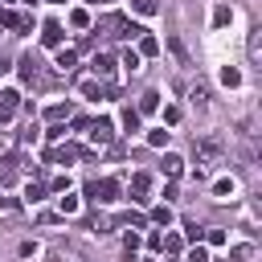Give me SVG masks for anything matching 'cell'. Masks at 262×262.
Instances as JSON below:
<instances>
[{
	"label": "cell",
	"instance_id": "6da1fadb",
	"mask_svg": "<svg viewBox=\"0 0 262 262\" xmlns=\"http://www.w3.org/2000/svg\"><path fill=\"white\" fill-rule=\"evenodd\" d=\"M119 188H123V184H119L115 176H106V180H94V184H90L86 192H90L94 201H102V205H111V201H119Z\"/></svg>",
	"mask_w": 262,
	"mask_h": 262
},
{
	"label": "cell",
	"instance_id": "7a4b0ae2",
	"mask_svg": "<svg viewBox=\"0 0 262 262\" xmlns=\"http://www.w3.org/2000/svg\"><path fill=\"white\" fill-rule=\"evenodd\" d=\"M90 139H94V143H111V139H115L111 119H94V123H90Z\"/></svg>",
	"mask_w": 262,
	"mask_h": 262
},
{
	"label": "cell",
	"instance_id": "3957f363",
	"mask_svg": "<svg viewBox=\"0 0 262 262\" xmlns=\"http://www.w3.org/2000/svg\"><path fill=\"white\" fill-rule=\"evenodd\" d=\"M147 188H151L147 172H135V176H131V201H139V205H143V201H147Z\"/></svg>",
	"mask_w": 262,
	"mask_h": 262
},
{
	"label": "cell",
	"instance_id": "277c9868",
	"mask_svg": "<svg viewBox=\"0 0 262 262\" xmlns=\"http://www.w3.org/2000/svg\"><path fill=\"white\" fill-rule=\"evenodd\" d=\"M20 106V94L16 90H0V123L4 119H12V111Z\"/></svg>",
	"mask_w": 262,
	"mask_h": 262
},
{
	"label": "cell",
	"instance_id": "5b68a950",
	"mask_svg": "<svg viewBox=\"0 0 262 262\" xmlns=\"http://www.w3.org/2000/svg\"><path fill=\"white\" fill-rule=\"evenodd\" d=\"M61 37H66V33H61V25H57V20H49V25L41 29V41H45L49 49H57V45H61Z\"/></svg>",
	"mask_w": 262,
	"mask_h": 262
},
{
	"label": "cell",
	"instance_id": "8992f818",
	"mask_svg": "<svg viewBox=\"0 0 262 262\" xmlns=\"http://www.w3.org/2000/svg\"><path fill=\"white\" fill-rule=\"evenodd\" d=\"M20 78H25V82H29V86H33V82H37V78H41V66H37V61H33V57H20Z\"/></svg>",
	"mask_w": 262,
	"mask_h": 262
},
{
	"label": "cell",
	"instance_id": "52a82bcc",
	"mask_svg": "<svg viewBox=\"0 0 262 262\" xmlns=\"http://www.w3.org/2000/svg\"><path fill=\"white\" fill-rule=\"evenodd\" d=\"M217 156H221V143H217V139H201V160H205V164H213Z\"/></svg>",
	"mask_w": 262,
	"mask_h": 262
},
{
	"label": "cell",
	"instance_id": "ba28073f",
	"mask_svg": "<svg viewBox=\"0 0 262 262\" xmlns=\"http://www.w3.org/2000/svg\"><path fill=\"white\" fill-rule=\"evenodd\" d=\"M8 29H12V33H29V29H33V16H29V12H12V25H8Z\"/></svg>",
	"mask_w": 262,
	"mask_h": 262
},
{
	"label": "cell",
	"instance_id": "9c48e42d",
	"mask_svg": "<svg viewBox=\"0 0 262 262\" xmlns=\"http://www.w3.org/2000/svg\"><path fill=\"white\" fill-rule=\"evenodd\" d=\"M156 106H160V94H156V90H147V94L139 98V106H135V111H139V115H151Z\"/></svg>",
	"mask_w": 262,
	"mask_h": 262
},
{
	"label": "cell",
	"instance_id": "30bf717a",
	"mask_svg": "<svg viewBox=\"0 0 262 262\" xmlns=\"http://www.w3.org/2000/svg\"><path fill=\"white\" fill-rule=\"evenodd\" d=\"M229 20H233V8H229V4H217V8H213V25L221 29V25H229Z\"/></svg>",
	"mask_w": 262,
	"mask_h": 262
},
{
	"label": "cell",
	"instance_id": "8fae6325",
	"mask_svg": "<svg viewBox=\"0 0 262 262\" xmlns=\"http://www.w3.org/2000/svg\"><path fill=\"white\" fill-rule=\"evenodd\" d=\"M111 70H115V61H111L106 53H98V57H94V74H102V78H111Z\"/></svg>",
	"mask_w": 262,
	"mask_h": 262
},
{
	"label": "cell",
	"instance_id": "7c38bea8",
	"mask_svg": "<svg viewBox=\"0 0 262 262\" xmlns=\"http://www.w3.org/2000/svg\"><path fill=\"white\" fill-rule=\"evenodd\" d=\"M131 8H135L139 16H156V0H131Z\"/></svg>",
	"mask_w": 262,
	"mask_h": 262
},
{
	"label": "cell",
	"instance_id": "4fadbf2b",
	"mask_svg": "<svg viewBox=\"0 0 262 262\" xmlns=\"http://www.w3.org/2000/svg\"><path fill=\"white\" fill-rule=\"evenodd\" d=\"M70 25H74V29H86V25H90V12H86V8H74V12H70Z\"/></svg>",
	"mask_w": 262,
	"mask_h": 262
},
{
	"label": "cell",
	"instance_id": "5bb4252c",
	"mask_svg": "<svg viewBox=\"0 0 262 262\" xmlns=\"http://www.w3.org/2000/svg\"><path fill=\"white\" fill-rule=\"evenodd\" d=\"M156 49H160V41L151 33H139V53H156Z\"/></svg>",
	"mask_w": 262,
	"mask_h": 262
},
{
	"label": "cell",
	"instance_id": "9a60e30c",
	"mask_svg": "<svg viewBox=\"0 0 262 262\" xmlns=\"http://www.w3.org/2000/svg\"><path fill=\"white\" fill-rule=\"evenodd\" d=\"M180 168H184L180 156H164V172H168V176H180Z\"/></svg>",
	"mask_w": 262,
	"mask_h": 262
},
{
	"label": "cell",
	"instance_id": "2e32d148",
	"mask_svg": "<svg viewBox=\"0 0 262 262\" xmlns=\"http://www.w3.org/2000/svg\"><path fill=\"white\" fill-rule=\"evenodd\" d=\"M123 127H127V131H139V111L127 106V111H123Z\"/></svg>",
	"mask_w": 262,
	"mask_h": 262
},
{
	"label": "cell",
	"instance_id": "e0dca14e",
	"mask_svg": "<svg viewBox=\"0 0 262 262\" xmlns=\"http://www.w3.org/2000/svg\"><path fill=\"white\" fill-rule=\"evenodd\" d=\"M221 82H225V86H237V82H242V74H237L233 66H225V70H221Z\"/></svg>",
	"mask_w": 262,
	"mask_h": 262
},
{
	"label": "cell",
	"instance_id": "ac0fdd59",
	"mask_svg": "<svg viewBox=\"0 0 262 262\" xmlns=\"http://www.w3.org/2000/svg\"><path fill=\"white\" fill-rule=\"evenodd\" d=\"M102 90H106V86H98V82H82V94H86V98H102Z\"/></svg>",
	"mask_w": 262,
	"mask_h": 262
},
{
	"label": "cell",
	"instance_id": "d6986e66",
	"mask_svg": "<svg viewBox=\"0 0 262 262\" xmlns=\"http://www.w3.org/2000/svg\"><path fill=\"white\" fill-rule=\"evenodd\" d=\"M82 156V147H74V143H66V147H57V160H78Z\"/></svg>",
	"mask_w": 262,
	"mask_h": 262
},
{
	"label": "cell",
	"instance_id": "ffe728a7",
	"mask_svg": "<svg viewBox=\"0 0 262 262\" xmlns=\"http://www.w3.org/2000/svg\"><path fill=\"white\" fill-rule=\"evenodd\" d=\"M213 192H217V196H233V176H229V180H217Z\"/></svg>",
	"mask_w": 262,
	"mask_h": 262
},
{
	"label": "cell",
	"instance_id": "44dd1931",
	"mask_svg": "<svg viewBox=\"0 0 262 262\" xmlns=\"http://www.w3.org/2000/svg\"><path fill=\"white\" fill-rule=\"evenodd\" d=\"M160 250H168V254H180V237H176V233H168V237L160 242Z\"/></svg>",
	"mask_w": 262,
	"mask_h": 262
},
{
	"label": "cell",
	"instance_id": "7402d4cb",
	"mask_svg": "<svg viewBox=\"0 0 262 262\" xmlns=\"http://www.w3.org/2000/svg\"><path fill=\"white\" fill-rule=\"evenodd\" d=\"M57 70H74V53H70V49L57 53Z\"/></svg>",
	"mask_w": 262,
	"mask_h": 262
},
{
	"label": "cell",
	"instance_id": "603a6c76",
	"mask_svg": "<svg viewBox=\"0 0 262 262\" xmlns=\"http://www.w3.org/2000/svg\"><path fill=\"white\" fill-rule=\"evenodd\" d=\"M147 143H151V147H164V143H168V131H147Z\"/></svg>",
	"mask_w": 262,
	"mask_h": 262
},
{
	"label": "cell",
	"instance_id": "cb8c5ba5",
	"mask_svg": "<svg viewBox=\"0 0 262 262\" xmlns=\"http://www.w3.org/2000/svg\"><path fill=\"white\" fill-rule=\"evenodd\" d=\"M151 221H160V225H168V221H172V213H168V205H160V209H151Z\"/></svg>",
	"mask_w": 262,
	"mask_h": 262
},
{
	"label": "cell",
	"instance_id": "d4e9b609",
	"mask_svg": "<svg viewBox=\"0 0 262 262\" xmlns=\"http://www.w3.org/2000/svg\"><path fill=\"white\" fill-rule=\"evenodd\" d=\"M123 66L135 74V70H139V53H131V49H127V53H123Z\"/></svg>",
	"mask_w": 262,
	"mask_h": 262
},
{
	"label": "cell",
	"instance_id": "484cf974",
	"mask_svg": "<svg viewBox=\"0 0 262 262\" xmlns=\"http://www.w3.org/2000/svg\"><path fill=\"white\" fill-rule=\"evenodd\" d=\"M61 213H78V196H61Z\"/></svg>",
	"mask_w": 262,
	"mask_h": 262
},
{
	"label": "cell",
	"instance_id": "4316f807",
	"mask_svg": "<svg viewBox=\"0 0 262 262\" xmlns=\"http://www.w3.org/2000/svg\"><path fill=\"white\" fill-rule=\"evenodd\" d=\"M184 229H188V237H192V242H201V237H205V229H201V225H196V221H188V225H184Z\"/></svg>",
	"mask_w": 262,
	"mask_h": 262
},
{
	"label": "cell",
	"instance_id": "83f0119b",
	"mask_svg": "<svg viewBox=\"0 0 262 262\" xmlns=\"http://www.w3.org/2000/svg\"><path fill=\"white\" fill-rule=\"evenodd\" d=\"M188 262H209V254H205L201 246H192V250H188Z\"/></svg>",
	"mask_w": 262,
	"mask_h": 262
},
{
	"label": "cell",
	"instance_id": "f1b7e54d",
	"mask_svg": "<svg viewBox=\"0 0 262 262\" xmlns=\"http://www.w3.org/2000/svg\"><path fill=\"white\" fill-rule=\"evenodd\" d=\"M61 115H70V106H61V102H57V106H49V119H53V123H57Z\"/></svg>",
	"mask_w": 262,
	"mask_h": 262
},
{
	"label": "cell",
	"instance_id": "f546056e",
	"mask_svg": "<svg viewBox=\"0 0 262 262\" xmlns=\"http://www.w3.org/2000/svg\"><path fill=\"white\" fill-rule=\"evenodd\" d=\"M25 196H29V201H41V196H45V188H41V184H29V192H25Z\"/></svg>",
	"mask_w": 262,
	"mask_h": 262
},
{
	"label": "cell",
	"instance_id": "4dcf8cb0",
	"mask_svg": "<svg viewBox=\"0 0 262 262\" xmlns=\"http://www.w3.org/2000/svg\"><path fill=\"white\" fill-rule=\"evenodd\" d=\"M0 25H4V29L12 25V12H8V8H0Z\"/></svg>",
	"mask_w": 262,
	"mask_h": 262
},
{
	"label": "cell",
	"instance_id": "1f68e13d",
	"mask_svg": "<svg viewBox=\"0 0 262 262\" xmlns=\"http://www.w3.org/2000/svg\"><path fill=\"white\" fill-rule=\"evenodd\" d=\"M102 4H115V0H102Z\"/></svg>",
	"mask_w": 262,
	"mask_h": 262
}]
</instances>
